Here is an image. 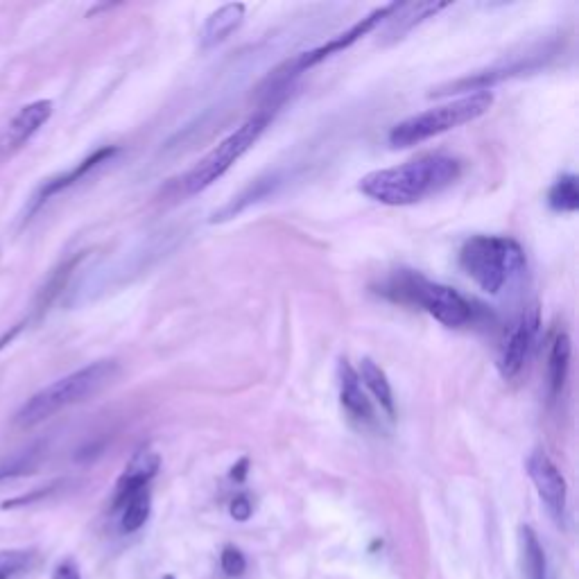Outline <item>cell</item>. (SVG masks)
Returning <instances> with one entry per match:
<instances>
[{"label":"cell","mask_w":579,"mask_h":579,"mask_svg":"<svg viewBox=\"0 0 579 579\" xmlns=\"http://www.w3.org/2000/svg\"><path fill=\"white\" fill-rule=\"evenodd\" d=\"M462 175V161L448 154H426L394 168L374 170L360 179L358 190L385 206H410L442 193Z\"/></svg>","instance_id":"obj_1"},{"label":"cell","mask_w":579,"mask_h":579,"mask_svg":"<svg viewBox=\"0 0 579 579\" xmlns=\"http://www.w3.org/2000/svg\"><path fill=\"white\" fill-rule=\"evenodd\" d=\"M120 374V365L116 360H98L82 369L73 371L64 378L55 380L48 387H43L37 394H32L28 401L16 412L14 423L19 428H34L39 423L48 421L66 408L91 399L98 392L109 387Z\"/></svg>","instance_id":"obj_2"},{"label":"cell","mask_w":579,"mask_h":579,"mask_svg":"<svg viewBox=\"0 0 579 579\" xmlns=\"http://www.w3.org/2000/svg\"><path fill=\"white\" fill-rule=\"evenodd\" d=\"M464 274L489 295H500L527 270L523 247L505 236H471L460 249Z\"/></svg>","instance_id":"obj_3"},{"label":"cell","mask_w":579,"mask_h":579,"mask_svg":"<svg viewBox=\"0 0 579 579\" xmlns=\"http://www.w3.org/2000/svg\"><path fill=\"white\" fill-rule=\"evenodd\" d=\"M380 292L392 301H401V304L426 310L430 317H435L439 324L448 328L469 324L475 313L471 301H466L460 292L448 288V285L430 281L423 274L412 270L392 274L390 279L380 285Z\"/></svg>","instance_id":"obj_4"},{"label":"cell","mask_w":579,"mask_h":579,"mask_svg":"<svg viewBox=\"0 0 579 579\" xmlns=\"http://www.w3.org/2000/svg\"><path fill=\"white\" fill-rule=\"evenodd\" d=\"M491 105H494V95H491V91L466 93L462 98L446 102V105L426 109L417 116L401 120L399 125L392 127L387 141H390L392 148H412V145L428 141L432 136H439L444 132H451L455 127L473 123V120L485 116Z\"/></svg>","instance_id":"obj_5"},{"label":"cell","mask_w":579,"mask_h":579,"mask_svg":"<svg viewBox=\"0 0 579 579\" xmlns=\"http://www.w3.org/2000/svg\"><path fill=\"white\" fill-rule=\"evenodd\" d=\"M272 111L261 109L252 118H247L243 125H240L236 132H231L227 138L215 145V148L206 154V157L195 163L193 170L181 179V188H184L186 195H197L213 186L220 177L227 175L233 168V163L240 161L245 154L254 148L258 138L265 132V127L270 125Z\"/></svg>","instance_id":"obj_6"},{"label":"cell","mask_w":579,"mask_h":579,"mask_svg":"<svg viewBox=\"0 0 579 579\" xmlns=\"http://www.w3.org/2000/svg\"><path fill=\"white\" fill-rule=\"evenodd\" d=\"M399 7H401V3H392V5L378 7V10L367 14L365 19H360L358 23H353L347 32L337 34V37H333L331 41L322 43V46L315 48V50H308V53L297 55L295 59H292V62L285 64V68H281L279 75H276V82H288V80H292V77H295V75L306 73L308 68L322 64L324 59L333 57L335 53H342V50L351 48L353 43L360 41L362 37H365V34H369L371 30H376L380 23L387 21V19H390V16H394L396 12H399Z\"/></svg>","instance_id":"obj_7"},{"label":"cell","mask_w":579,"mask_h":579,"mask_svg":"<svg viewBox=\"0 0 579 579\" xmlns=\"http://www.w3.org/2000/svg\"><path fill=\"white\" fill-rule=\"evenodd\" d=\"M537 331H539L537 308L525 310V313H521V317L509 326V331L503 337V344H500L498 360H496L500 376H503L505 380H512L521 374V369L525 367V360L532 351Z\"/></svg>","instance_id":"obj_8"},{"label":"cell","mask_w":579,"mask_h":579,"mask_svg":"<svg viewBox=\"0 0 579 579\" xmlns=\"http://www.w3.org/2000/svg\"><path fill=\"white\" fill-rule=\"evenodd\" d=\"M53 111V100H34L30 105L21 107L19 114L0 129V159H7L14 152H19L53 118Z\"/></svg>","instance_id":"obj_9"},{"label":"cell","mask_w":579,"mask_h":579,"mask_svg":"<svg viewBox=\"0 0 579 579\" xmlns=\"http://www.w3.org/2000/svg\"><path fill=\"white\" fill-rule=\"evenodd\" d=\"M527 473H530L534 487H537L541 500L550 509V514L557 518L564 516L568 489L564 475L557 469V464L543 451H534L527 457Z\"/></svg>","instance_id":"obj_10"},{"label":"cell","mask_w":579,"mask_h":579,"mask_svg":"<svg viewBox=\"0 0 579 579\" xmlns=\"http://www.w3.org/2000/svg\"><path fill=\"white\" fill-rule=\"evenodd\" d=\"M337 383H340V403L349 419L362 428L374 426L376 410L362 390L358 371L349 365V360H340V365H337Z\"/></svg>","instance_id":"obj_11"},{"label":"cell","mask_w":579,"mask_h":579,"mask_svg":"<svg viewBox=\"0 0 579 579\" xmlns=\"http://www.w3.org/2000/svg\"><path fill=\"white\" fill-rule=\"evenodd\" d=\"M159 464H161L159 455L150 451V448H143V451H138L132 457V462L127 464L125 473L120 475V480L116 485L114 507L118 509L129 496H134V494H138V491L148 489V482L154 478V475H157Z\"/></svg>","instance_id":"obj_12"},{"label":"cell","mask_w":579,"mask_h":579,"mask_svg":"<svg viewBox=\"0 0 579 579\" xmlns=\"http://www.w3.org/2000/svg\"><path fill=\"white\" fill-rule=\"evenodd\" d=\"M245 21V5L231 3L222 5L220 10H215L209 19L204 21L200 32V43L204 50H211L220 46L222 41H227L233 32H236Z\"/></svg>","instance_id":"obj_13"},{"label":"cell","mask_w":579,"mask_h":579,"mask_svg":"<svg viewBox=\"0 0 579 579\" xmlns=\"http://www.w3.org/2000/svg\"><path fill=\"white\" fill-rule=\"evenodd\" d=\"M570 356H573V342L566 331H557L550 340L548 351V394L550 401H557L564 392L568 371H570Z\"/></svg>","instance_id":"obj_14"},{"label":"cell","mask_w":579,"mask_h":579,"mask_svg":"<svg viewBox=\"0 0 579 579\" xmlns=\"http://www.w3.org/2000/svg\"><path fill=\"white\" fill-rule=\"evenodd\" d=\"M114 154H118V148H102V150H98V152H93L89 159H84L82 163H77V166H75L73 170H68L66 175H59V177H55V179L46 181V184H43V188L39 190L37 200H34V202L41 204V202H46L48 197L62 193L64 188L77 184V181L84 179L86 175H89L91 170L102 166V163H107L111 157H114Z\"/></svg>","instance_id":"obj_15"},{"label":"cell","mask_w":579,"mask_h":579,"mask_svg":"<svg viewBox=\"0 0 579 579\" xmlns=\"http://www.w3.org/2000/svg\"><path fill=\"white\" fill-rule=\"evenodd\" d=\"M358 378L360 383L367 387V390L374 394V399L378 401L380 408L385 410V414L390 419H394V392L390 380H387L385 371L380 369L371 358H362L360 360V369H358Z\"/></svg>","instance_id":"obj_16"},{"label":"cell","mask_w":579,"mask_h":579,"mask_svg":"<svg viewBox=\"0 0 579 579\" xmlns=\"http://www.w3.org/2000/svg\"><path fill=\"white\" fill-rule=\"evenodd\" d=\"M446 7H451V3H414V5H401L399 12L387 19L390 28H387V37L390 39H401V34L412 30L414 25H419L421 21L432 19V16L439 14Z\"/></svg>","instance_id":"obj_17"},{"label":"cell","mask_w":579,"mask_h":579,"mask_svg":"<svg viewBox=\"0 0 579 579\" xmlns=\"http://www.w3.org/2000/svg\"><path fill=\"white\" fill-rule=\"evenodd\" d=\"M521 555L527 579H546V555L532 527H521Z\"/></svg>","instance_id":"obj_18"},{"label":"cell","mask_w":579,"mask_h":579,"mask_svg":"<svg viewBox=\"0 0 579 579\" xmlns=\"http://www.w3.org/2000/svg\"><path fill=\"white\" fill-rule=\"evenodd\" d=\"M548 204L557 213H577L579 188L575 175H561L548 190Z\"/></svg>","instance_id":"obj_19"},{"label":"cell","mask_w":579,"mask_h":579,"mask_svg":"<svg viewBox=\"0 0 579 579\" xmlns=\"http://www.w3.org/2000/svg\"><path fill=\"white\" fill-rule=\"evenodd\" d=\"M118 509H123L120 527H123L125 532H136L138 527L145 525V521H148V516H150V494H148V489H143V491H138V494L129 496Z\"/></svg>","instance_id":"obj_20"},{"label":"cell","mask_w":579,"mask_h":579,"mask_svg":"<svg viewBox=\"0 0 579 579\" xmlns=\"http://www.w3.org/2000/svg\"><path fill=\"white\" fill-rule=\"evenodd\" d=\"M32 552L28 550H0V579H14L30 566Z\"/></svg>","instance_id":"obj_21"},{"label":"cell","mask_w":579,"mask_h":579,"mask_svg":"<svg viewBox=\"0 0 579 579\" xmlns=\"http://www.w3.org/2000/svg\"><path fill=\"white\" fill-rule=\"evenodd\" d=\"M222 568H224V573H227L229 577L243 575L245 568H247V561L243 557V552H240L238 548H227V550H224L222 552Z\"/></svg>","instance_id":"obj_22"},{"label":"cell","mask_w":579,"mask_h":579,"mask_svg":"<svg viewBox=\"0 0 579 579\" xmlns=\"http://www.w3.org/2000/svg\"><path fill=\"white\" fill-rule=\"evenodd\" d=\"M231 516L236 518V521H247V518L252 516V503H249L247 496L233 498V503H231Z\"/></svg>","instance_id":"obj_23"},{"label":"cell","mask_w":579,"mask_h":579,"mask_svg":"<svg viewBox=\"0 0 579 579\" xmlns=\"http://www.w3.org/2000/svg\"><path fill=\"white\" fill-rule=\"evenodd\" d=\"M53 579H80V573H77V566L73 561H64V564L55 568Z\"/></svg>","instance_id":"obj_24"},{"label":"cell","mask_w":579,"mask_h":579,"mask_svg":"<svg viewBox=\"0 0 579 579\" xmlns=\"http://www.w3.org/2000/svg\"><path fill=\"white\" fill-rule=\"evenodd\" d=\"M245 473H247V460H243L238 466H233L231 478L238 480V482H243V480H245Z\"/></svg>","instance_id":"obj_25"},{"label":"cell","mask_w":579,"mask_h":579,"mask_svg":"<svg viewBox=\"0 0 579 579\" xmlns=\"http://www.w3.org/2000/svg\"><path fill=\"white\" fill-rule=\"evenodd\" d=\"M7 475H12V473H10V471H0V480L7 478Z\"/></svg>","instance_id":"obj_26"}]
</instances>
